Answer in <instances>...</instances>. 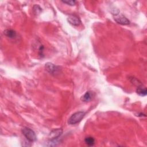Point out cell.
Segmentation results:
<instances>
[{
  "label": "cell",
  "instance_id": "obj_1",
  "mask_svg": "<svg viewBox=\"0 0 147 147\" xmlns=\"http://www.w3.org/2000/svg\"><path fill=\"white\" fill-rule=\"evenodd\" d=\"M86 113L84 111H78L74 113L68 119V123L69 125H75L80 122L84 117L85 116Z\"/></svg>",
  "mask_w": 147,
  "mask_h": 147
},
{
  "label": "cell",
  "instance_id": "obj_2",
  "mask_svg": "<svg viewBox=\"0 0 147 147\" xmlns=\"http://www.w3.org/2000/svg\"><path fill=\"white\" fill-rule=\"evenodd\" d=\"M21 131L22 134L29 141L34 142L37 139L36 135L34 131L32 130L31 129L27 127H22Z\"/></svg>",
  "mask_w": 147,
  "mask_h": 147
},
{
  "label": "cell",
  "instance_id": "obj_3",
  "mask_svg": "<svg viewBox=\"0 0 147 147\" xmlns=\"http://www.w3.org/2000/svg\"><path fill=\"white\" fill-rule=\"evenodd\" d=\"M114 20L118 23L121 25H126L130 24L129 20L122 14L120 13H115V16H114Z\"/></svg>",
  "mask_w": 147,
  "mask_h": 147
},
{
  "label": "cell",
  "instance_id": "obj_4",
  "mask_svg": "<svg viewBox=\"0 0 147 147\" xmlns=\"http://www.w3.org/2000/svg\"><path fill=\"white\" fill-rule=\"evenodd\" d=\"M63 133V130L61 129H55L52 130L48 135V138L51 141H53L57 139Z\"/></svg>",
  "mask_w": 147,
  "mask_h": 147
},
{
  "label": "cell",
  "instance_id": "obj_5",
  "mask_svg": "<svg viewBox=\"0 0 147 147\" xmlns=\"http://www.w3.org/2000/svg\"><path fill=\"white\" fill-rule=\"evenodd\" d=\"M45 67L47 71L52 75H55L57 74V72L59 71V67L51 63H47L45 64Z\"/></svg>",
  "mask_w": 147,
  "mask_h": 147
},
{
  "label": "cell",
  "instance_id": "obj_6",
  "mask_svg": "<svg viewBox=\"0 0 147 147\" xmlns=\"http://www.w3.org/2000/svg\"><path fill=\"white\" fill-rule=\"evenodd\" d=\"M67 21L68 22L74 26H78L80 24L81 21L79 18L75 15H70L67 18Z\"/></svg>",
  "mask_w": 147,
  "mask_h": 147
},
{
  "label": "cell",
  "instance_id": "obj_7",
  "mask_svg": "<svg viewBox=\"0 0 147 147\" xmlns=\"http://www.w3.org/2000/svg\"><path fill=\"white\" fill-rule=\"evenodd\" d=\"M4 34L9 38H14L17 36V33L13 29H7L4 30Z\"/></svg>",
  "mask_w": 147,
  "mask_h": 147
},
{
  "label": "cell",
  "instance_id": "obj_8",
  "mask_svg": "<svg viewBox=\"0 0 147 147\" xmlns=\"http://www.w3.org/2000/svg\"><path fill=\"white\" fill-rule=\"evenodd\" d=\"M92 92L91 91H87L80 98L81 100L84 102H87L90 101L92 99Z\"/></svg>",
  "mask_w": 147,
  "mask_h": 147
},
{
  "label": "cell",
  "instance_id": "obj_9",
  "mask_svg": "<svg viewBox=\"0 0 147 147\" xmlns=\"http://www.w3.org/2000/svg\"><path fill=\"white\" fill-rule=\"evenodd\" d=\"M136 92L139 95L141 96H146L147 94L146 88L145 87H142V86H138V87L136 90Z\"/></svg>",
  "mask_w": 147,
  "mask_h": 147
},
{
  "label": "cell",
  "instance_id": "obj_10",
  "mask_svg": "<svg viewBox=\"0 0 147 147\" xmlns=\"http://www.w3.org/2000/svg\"><path fill=\"white\" fill-rule=\"evenodd\" d=\"M85 143L89 146H93L95 144V139L91 136H88L84 139Z\"/></svg>",
  "mask_w": 147,
  "mask_h": 147
},
{
  "label": "cell",
  "instance_id": "obj_11",
  "mask_svg": "<svg viewBox=\"0 0 147 147\" xmlns=\"http://www.w3.org/2000/svg\"><path fill=\"white\" fill-rule=\"evenodd\" d=\"M33 12L35 14H38L40 13V12L41 11V8L38 6V5H34L33 7Z\"/></svg>",
  "mask_w": 147,
  "mask_h": 147
},
{
  "label": "cell",
  "instance_id": "obj_12",
  "mask_svg": "<svg viewBox=\"0 0 147 147\" xmlns=\"http://www.w3.org/2000/svg\"><path fill=\"white\" fill-rule=\"evenodd\" d=\"M62 2L64 3H66L67 5H71V6H74L76 3V1H72V0H71V1H62Z\"/></svg>",
  "mask_w": 147,
  "mask_h": 147
}]
</instances>
